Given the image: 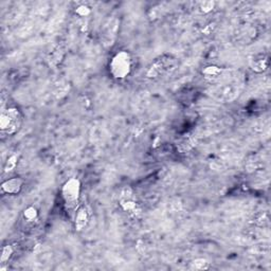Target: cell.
I'll use <instances>...</instances> for the list:
<instances>
[{
  "label": "cell",
  "mask_w": 271,
  "mask_h": 271,
  "mask_svg": "<svg viewBox=\"0 0 271 271\" xmlns=\"http://www.w3.org/2000/svg\"><path fill=\"white\" fill-rule=\"evenodd\" d=\"M213 85L211 92L216 99L224 102H231L237 97L243 83L236 72L224 69L221 77L213 82Z\"/></svg>",
  "instance_id": "6da1fadb"
},
{
  "label": "cell",
  "mask_w": 271,
  "mask_h": 271,
  "mask_svg": "<svg viewBox=\"0 0 271 271\" xmlns=\"http://www.w3.org/2000/svg\"><path fill=\"white\" fill-rule=\"evenodd\" d=\"M108 70L116 80L128 78L133 71V58L131 53L126 50H121L114 54L108 65Z\"/></svg>",
  "instance_id": "7a4b0ae2"
},
{
  "label": "cell",
  "mask_w": 271,
  "mask_h": 271,
  "mask_svg": "<svg viewBox=\"0 0 271 271\" xmlns=\"http://www.w3.org/2000/svg\"><path fill=\"white\" fill-rule=\"evenodd\" d=\"M23 125V115L16 107H8L0 115V133L3 137L13 136Z\"/></svg>",
  "instance_id": "3957f363"
},
{
  "label": "cell",
  "mask_w": 271,
  "mask_h": 271,
  "mask_svg": "<svg viewBox=\"0 0 271 271\" xmlns=\"http://www.w3.org/2000/svg\"><path fill=\"white\" fill-rule=\"evenodd\" d=\"M178 65V60L172 56V54H164L157 59H155L146 71V77L148 79H158L165 75L172 73Z\"/></svg>",
  "instance_id": "277c9868"
},
{
  "label": "cell",
  "mask_w": 271,
  "mask_h": 271,
  "mask_svg": "<svg viewBox=\"0 0 271 271\" xmlns=\"http://www.w3.org/2000/svg\"><path fill=\"white\" fill-rule=\"evenodd\" d=\"M81 182L77 178H71L64 183L62 188V197L66 210L73 216L75 210L80 205Z\"/></svg>",
  "instance_id": "5b68a950"
},
{
  "label": "cell",
  "mask_w": 271,
  "mask_h": 271,
  "mask_svg": "<svg viewBox=\"0 0 271 271\" xmlns=\"http://www.w3.org/2000/svg\"><path fill=\"white\" fill-rule=\"evenodd\" d=\"M73 221H74V228L77 231L84 230L86 227L88 226L90 219H91V210L87 204L82 203L80 204L78 209L75 210L73 214Z\"/></svg>",
  "instance_id": "8992f818"
},
{
  "label": "cell",
  "mask_w": 271,
  "mask_h": 271,
  "mask_svg": "<svg viewBox=\"0 0 271 271\" xmlns=\"http://www.w3.org/2000/svg\"><path fill=\"white\" fill-rule=\"evenodd\" d=\"M119 29V20L116 17L108 19L103 28L102 32V40L104 41L105 45H113L114 41L117 37Z\"/></svg>",
  "instance_id": "52a82bcc"
},
{
  "label": "cell",
  "mask_w": 271,
  "mask_h": 271,
  "mask_svg": "<svg viewBox=\"0 0 271 271\" xmlns=\"http://www.w3.org/2000/svg\"><path fill=\"white\" fill-rule=\"evenodd\" d=\"M24 187V180L19 177L7 179L2 184V191L5 194L17 195L21 192Z\"/></svg>",
  "instance_id": "ba28073f"
},
{
  "label": "cell",
  "mask_w": 271,
  "mask_h": 271,
  "mask_svg": "<svg viewBox=\"0 0 271 271\" xmlns=\"http://www.w3.org/2000/svg\"><path fill=\"white\" fill-rule=\"evenodd\" d=\"M268 65H269V60L267 57H264V56L255 57L253 60H251V63H250V66H251L252 70L255 72H258V73L264 72L265 70H267Z\"/></svg>",
  "instance_id": "9c48e42d"
},
{
  "label": "cell",
  "mask_w": 271,
  "mask_h": 271,
  "mask_svg": "<svg viewBox=\"0 0 271 271\" xmlns=\"http://www.w3.org/2000/svg\"><path fill=\"white\" fill-rule=\"evenodd\" d=\"M17 164H18V155L12 154L11 156H9L7 161L5 162L4 172L5 173H10V172L14 171L16 166H17Z\"/></svg>",
  "instance_id": "30bf717a"
},
{
  "label": "cell",
  "mask_w": 271,
  "mask_h": 271,
  "mask_svg": "<svg viewBox=\"0 0 271 271\" xmlns=\"http://www.w3.org/2000/svg\"><path fill=\"white\" fill-rule=\"evenodd\" d=\"M37 218H38V211H37L36 208L30 205V207L25 209V211H24V220L27 223H33V222H35L37 220Z\"/></svg>",
  "instance_id": "8fae6325"
},
{
  "label": "cell",
  "mask_w": 271,
  "mask_h": 271,
  "mask_svg": "<svg viewBox=\"0 0 271 271\" xmlns=\"http://www.w3.org/2000/svg\"><path fill=\"white\" fill-rule=\"evenodd\" d=\"M13 252L14 250L12 246H10V245L5 246L3 249V254H2V264H6L7 262H9V259L13 255Z\"/></svg>",
  "instance_id": "7c38bea8"
},
{
  "label": "cell",
  "mask_w": 271,
  "mask_h": 271,
  "mask_svg": "<svg viewBox=\"0 0 271 271\" xmlns=\"http://www.w3.org/2000/svg\"><path fill=\"white\" fill-rule=\"evenodd\" d=\"M75 13L80 17H88L91 14V9L86 5H81L75 9Z\"/></svg>",
  "instance_id": "4fadbf2b"
},
{
  "label": "cell",
  "mask_w": 271,
  "mask_h": 271,
  "mask_svg": "<svg viewBox=\"0 0 271 271\" xmlns=\"http://www.w3.org/2000/svg\"><path fill=\"white\" fill-rule=\"evenodd\" d=\"M214 3H211V2H205V3H202L200 5V9L202 10L203 13H209L211 12V11L213 10L214 8Z\"/></svg>",
  "instance_id": "5bb4252c"
},
{
  "label": "cell",
  "mask_w": 271,
  "mask_h": 271,
  "mask_svg": "<svg viewBox=\"0 0 271 271\" xmlns=\"http://www.w3.org/2000/svg\"><path fill=\"white\" fill-rule=\"evenodd\" d=\"M193 265H194L195 269H207V268H209L208 263H205L204 259H196V261L193 263Z\"/></svg>",
  "instance_id": "9a60e30c"
}]
</instances>
